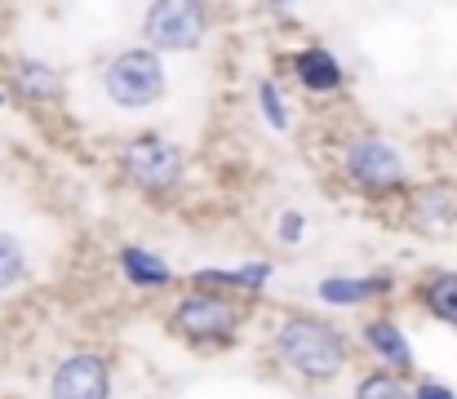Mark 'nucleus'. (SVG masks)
<instances>
[{"label":"nucleus","mask_w":457,"mask_h":399,"mask_svg":"<svg viewBox=\"0 0 457 399\" xmlns=\"http://www.w3.org/2000/svg\"><path fill=\"white\" fill-rule=\"evenodd\" d=\"M276 351L303 373V378H333L346 364V346L342 337L320 324V320H289L276 337Z\"/></svg>","instance_id":"f257e3e1"},{"label":"nucleus","mask_w":457,"mask_h":399,"mask_svg":"<svg viewBox=\"0 0 457 399\" xmlns=\"http://www.w3.org/2000/svg\"><path fill=\"white\" fill-rule=\"evenodd\" d=\"M107 94L120 107H152L164 94V67L152 49H125L107 67Z\"/></svg>","instance_id":"f03ea898"},{"label":"nucleus","mask_w":457,"mask_h":399,"mask_svg":"<svg viewBox=\"0 0 457 399\" xmlns=\"http://www.w3.org/2000/svg\"><path fill=\"white\" fill-rule=\"evenodd\" d=\"M147 40L155 49H191L200 45L204 36V13L200 4H187V0H164L147 9V22H143Z\"/></svg>","instance_id":"7ed1b4c3"},{"label":"nucleus","mask_w":457,"mask_h":399,"mask_svg":"<svg viewBox=\"0 0 457 399\" xmlns=\"http://www.w3.org/2000/svg\"><path fill=\"white\" fill-rule=\"evenodd\" d=\"M240 311L227 302V297H213V293H195V297H182L178 311H173V324L178 333H187L191 342H218L236 328Z\"/></svg>","instance_id":"20e7f679"},{"label":"nucleus","mask_w":457,"mask_h":399,"mask_svg":"<svg viewBox=\"0 0 457 399\" xmlns=\"http://www.w3.org/2000/svg\"><path fill=\"white\" fill-rule=\"evenodd\" d=\"M125 169H129V178H134L138 187L164 191V187L178 182V173H182V155H178V146L164 142V137H138V142L125 151Z\"/></svg>","instance_id":"39448f33"},{"label":"nucleus","mask_w":457,"mask_h":399,"mask_svg":"<svg viewBox=\"0 0 457 399\" xmlns=\"http://www.w3.org/2000/svg\"><path fill=\"white\" fill-rule=\"evenodd\" d=\"M346 164H351V178H355L360 187H369V191H391V187L404 178V164H400L395 146L382 142V137H364V142L351 151Z\"/></svg>","instance_id":"423d86ee"},{"label":"nucleus","mask_w":457,"mask_h":399,"mask_svg":"<svg viewBox=\"0 0 457 399\" xmlns=\"http://www.w3.org/2000/svg\"><path fill=\"white\" fill-rule=\"evenodd\" d=\"M107 364L98 355H71L58 373H54V399H107Z\"/></svg>","instance_id":"0eeeda50"},{"label":"nucleus","mask_w":457,"mask_h":399,"mask_svg":"<svg viewBox=\"0 0 457 399\" xmlns=\"http://www.w3.org/2000/svg\"><path fill=\"white\" fill-rule=\"evenodd\" d=\"M298 80L306 89H337L342 85V67L328 49H306L298 54Z\"/></svg>","instance_id":"6e6552de"},{"label":"nucleus","mask_w":457,"mask_h":399,"mask_svg":"<svg viewBox=\"0 0 457 399\" xmlns=\"http://www.w3.org/2000/svg\"><path fill=\"white\" fill-rule=\"evenodd\" d=\"M369 346H373L386 364H409V342H404V333H400L391 320L369 324Z\"/></svg>","instance_id":"1a4fd4ad"},{"label":"nucleus","mask_w":457,"mask_h":399,"mask_svg":"<svg viewBox=\"0 0 457 399\" xmlns=\"http://www.w3.org/2000/svg\"><path fill=\"white\" fill-rule=\"evenodd\" d=\"M120 266L129 270V279L134 284H143V288H155V284H169V266L152 258L147 249H125L120 254Z\"/></svg>","instance_id":"9d476101"},{"label":"nucleus","mask_w":457,"mask_h":399,"mask_svg":"<svg viewBox=\"0 0 457 399\" xmlns=\"http://www.w3.org/2000/svg\"><path fill=\"white\" fill-rule=\"evenodd\" d=\"M427 306H431V315H440L445 324H457V275H436L431 284H427Z\"/></svg>","instance_id":"9b49d317"},{"label":"nucleus","mask_w":457,"mask_h":399,"mask_svg":"<svg viewBox=\"0 0 457 399\" xmlns=\"http://www.w3.org/2000/svg\"><path fill=\"white\" fill-rule=\"evenodd\" d=\"M382 288H386L382 275H378V279H324V284H320V297H324V302H360V297L382 293Z\"/></svg>","instance_id":"f8f14e48"},{"label":"nucleus","mask_w":457,"mask_h":399,"mask_svg":"<svg viewBox=\"0 0 457 399\" xmlns=\"http://www.w3.org/2000/svg\"><path fill=\"white\" fill-rule=\"evenodd\" d=\"M27 275V254L13 236H0V288H13Z\"/></svg>","instance_id":"ddd939ff"},{"label":"nucleus","mask_w":457,"mask_h":399,"mask_svg":"<svg viewBox=\"0 0 457 399\" xmlns=\"http://www.w3.org/2000/svg\"><path fill=\"white\" fill-rule=\"evenodd\" d=\"M271 270L267 266H245V270H204V284H240V288H258Z\"/></svg>","instance_id":"4468645a"},{"label":"nucleus","mask_w":457,"mask_h":399,"mask_svg":"<svg viewBox=\"0 0 457 399\" xmlns=\"http://www.w3.org/2000/svg\"><path fill=\"white\" fill-rule=\"evenodd\" d=\"M18 85H22L27 94H54V89H58V76H54V71H45L40 62H22Z\"/></svg>","instance_id":"2eb2a0df"},{"label":"nucleus","mask_w":457,"mask_h":399,"mask_svg":"<svg viewBox=\"0 0 457 399\" xmlns=\"http://www.w3.org/2000/svg\"><path fill=\"white\" fill-rule=\"evenodd\" d=\"M355 399H413L395 378H386V373H378V378H364V387H360V395Z\"/></svg>","instance_id":"dca6fc26"},{"label":"nucleus","mask_w":457,"mask_h":399,"mask_svg":"<svg viewBox=\"0 0 457 399\" xmlns=\"http://www.w3.org/2000/svg\"><path fill=\"white\" fill-rule=\"evenodd\" d=\"M262 112H267V121H271L276 129H285V125H289V121H285V107H280L276 85H262Z\"/></svg>","instance_id":"f3484780"},{"label":"nucleus","mask_w":457,"mask_h":399,"mask_svg":"<svg viewBox=\"0 0 457 399\" xmlns=\"http://www.w3.org/2000/svg\"><path fill=\"white\" fill-rule=\"evenodd\" d=\"M418 399H453V391L440 387V382H422V387H418Z\"/></svg>","instance_id":"a211bd4d"},{"label":"nucleus","mask_w":457,"mask_h":399,"mask_svg":"<svg viewBox=\"0 0 457 399\" xmlns=\"http://www.w3.org/2000/svg\"><path fill=\"white\" fill-rule=\"evenodd\" d=\"M280 236H285V240H298V236H303V218H298V213H289V218L280 222Z\"/></svg>","instance_id":"6ab92c4d"}]
</instances>
